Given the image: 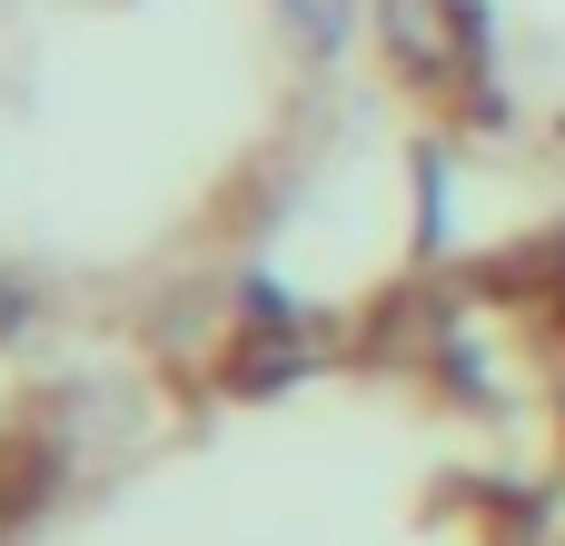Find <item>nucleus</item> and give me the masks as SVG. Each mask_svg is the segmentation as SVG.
Here are the masks:
<instances>
[{
    "instance_id": "7ed1b4c3",
    "label": "nucleus",
    "mask_w": 565,
    "mask_h": 546,
    "mask_svg": "<svg viewBox=\"0 0 565 546\" xmlns=\"http://www.w3.org/2000/svg\"><path fill=\"white\" fill-rule=\"evenodd\" d=\"M377 90L487 179L565 189V0H358Z\"/></svg>"
},
{
    "instance_id": "f257e3e1",
    "label": "nucleus",
    "mask_w": 565,
    "mask_h": 546,
    "mask_svg": "<svg viewBox=\"0 0 565 546\" xmlns=\"http://www.w3.org/2000/svg\"><path fill=\"white\" fill-rule=\"evenodd\" d=\"M0 546H565V249L119 338L0 428Z\"/></svg>"
},
{
    "instance_id": "f03ea898",
    "label": "nucleus",
    "mask_w": 565,
    "mask_h": 546,
    "mask_svg": "<svg viewBox=\"0 0 565 546\" xmlns=\"http://www.w3.org/2000/svg\"><path fill=\"white\" fill-rule=\"evenodd\" d=\"M318 0H0V318L149 338L209 308L318 139Z\"/></svg>"
}]
</instances>
